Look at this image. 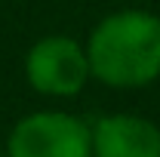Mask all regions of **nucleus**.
I'll use <instances>...</instances> for the list:
<instances>
[{
  "label": "nucleus",
  "mask_w": 160,
  "mask_h": 157,
  "mask_svg": "<svg viewBox=\"0 0 160 157\" xmlns=\"http://www.w3.org/2000/svg\"><path fill=\"white\" fill-rule=\"evenodd\" d=\"M6 157H92V126L71 111H31L6 136Z\"/></svg>",
  "instance_id": "2"
},
{
  "label": "nucleus",
  "mask_w": 160,
  "mask_h": 157,
  "mask_svg": "<svg viewBox=\"0 0 160 157\" xmlns=\"http://www.w3.org/2000/svg\"><path fill=\"white\" fill-rule=\"evenodd\" d=\"M28 86L49 99H74L92 80L86 46L68 34H46L25 53Z\"/></svg>",
  "instance_id": "3"
},
{
  "label": "nucleus",
  "mask_w": 160,
  "mask_h": 157,
  "mask_svg": "<svg viewBox=\"0 0 160 157\" xmlns=\"http://www.w3.org/2000/svg\"><path fill=\"white\" fill-rule=\"evenodd\" d=\"M92 126V157H160V126L151 117L117 111Z\"/></svg>",
  "instance_id": "4"
},
{
  "label": "nucleus",
  "mask_w": 160,
  "mask_h": 157,
  "mask_svg": "<svg viewBox=\"0 0 160 157\" xmlns=\"http://www.w3.org/2000/svg\"><path fill=\"white\" fill-rule=\"evenodd\" d=\"M0 157H6V148H3V142H0Z\"/></svg>",
  "instance_id": "5"
},
{
  "label": "nucleus",
  "mask_w": 160,
  "mask_h": 157,
  "mask_svg": "<svg viewBox=\"0 0 160 157\" xmlns=\"http://www.w3.org/2000/svg\"><path fill=\"white\" fill-rule=\"evenodd\" d=\"M83 46L92 80L111 89H142L160 77V16L148 9L108 13Z\"/></svg>",
  "instance_id": "1"
}]
</instances>
